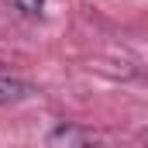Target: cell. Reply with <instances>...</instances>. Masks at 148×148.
Masks as SVG:
<instances>
[{"label":"cell","mask_w":148,"mask_h":148,"mask_svg":"<svg viewBox=\"0 0 148 148\" xmlns=\"http://www.w3.org/2000/svg\"><path fill=\"white\" fill-rule=\"evenodd\" d=\"M97 134L79 127V124H59L48 134V148H97Z\"/></svg>","instance_id":"obj_1"},{"label":"cell","mask_w":148,"mask_h":148,"mask_svg":"<svg viewBox=\"0 0 148 148\" xmlns=\"http://www.w3.org/2000/svg\"><path fill=\"white\" fill-rule=\"evenodd\" d=\"M28 97H31V86L24 79L0 69V103H17V100H28Z\"/></svg>","instance_id":"obj_2"},{"label":"cell","mask_w":148,"mask_h":148,"mask_svg":"<svg viewBox=\"0 0 148 148\" xmlns=\"http://www.w3.org/2000/svg\"><path fill=\"white\" fill-rule=\"evenodd\" d=\"M7 3L21 14H41V7H45V0H7Z\"/></svg>","instance_id":"obj_3"}]
</instances>
